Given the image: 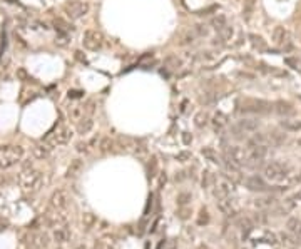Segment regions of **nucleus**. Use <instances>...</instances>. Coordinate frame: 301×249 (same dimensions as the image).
<instances>
[{
	"mask_svg": "<svg viewBox=\"0 0 301 249\" xmlns=\"http://www.w3.org/2000/svg\"><path fill=\"white\" fill-rule=\"evenodd\" d=\"M54 25H56L57 34H69L70 30H72V27H70L64 19H54Z\"/></svg>",
	"mask_w": 301,
	"mask_h": 249,
	"instance_id": "nucleus-25",
	"label": "nucleus"
},
{
	"mask_svg": "<svg viewBox=\"0 0 301 249\" xmlns=\"http://www.w3.org/2000/svg\"><path fill=\"white\" fill-rule=\"evenodd\" d=\"M189 201H191V194H187V192H181L178 196V204L179 206H186Z\"/></svg>",
	"mask_w": 301,
	"mask_h": 249,
	"instance_id": "nucleus-35",
	"label": "nucleus"
},
{
	"mask_svg": "<svg viewBox=\"0 0 301 249\" xmlns=\"http://www.w3.org/2000/svg\"><path fill=\"white\" fill-rule=\"evenodd\" d=\"M208 114L206 112H198L196 117H194V124H196V127H204L206 124H208Z\"/></svg>",
	"mask_w": 301,
	"mask_h": 249,
	"instance_id": "nucleus-32",
	"label": "nucleus"
},
{
	"mask_svg": "<svg viewBox=\"0 0 301 249\" xmlns=\"http://www.w3.org/2000/svg\"><path fill=\"white\" fill-rule=\"evenodd\" d=\"M49 244V236L44 232H30L25 236L27 249H45Z\"/></svg>",
	"mask_w": 301,
	"mask_h": 249,
	"instance_id": "nucleus-12",
	"label": "nucleus"
},
{
	"mask_svg": "<svg viewBox=\"0 0 301 249\" xmlns=\"http://www.w3.org/2000/svg\"><path fill=\"white\" fill-rule=\"evenodd\" d=\"M266 139L273 144V146H281L283 142H286V134H284V132L273 131V132H269V135Z\"/></svg>",
	"mask_w": 301,
	"mask_h": 249,
	"instance_id": "nucleus-21",
	"label": "nucleus"
},
{
	"mask_svg": "<svg viewBox=\"0 0 301 249\" xmlns=\"http://www.w3.org/2000/svg\"><path fill=\"white\" fill-rule=\"evenodd\" d=\"M89 3L82 2V0H70V2L65 3V14L70 20H77V19L84 17L85 14H89Z\"/></svg>",
	"mask_w": 301,
	"mask_h": 249,
	"instance_id": "nucleus-9",
	"label": "nucleus"
},
{
	"mask_svg": "<svg viewBox=\"0 0 301 249\" xmlns=\"http://www.w3.org/2000/svg\"><path fill=\"white\" fill-rule=\"evenodd\" d=\"M271 109V104L263 99H243L240 102V111L244 114H266Z\"/></svg>",
	"mask_w": 301,
	"mask_h": 249,
	"instance_id": "nucleus-5",
	"label": "nucleus"
},
{
	"mask_svg": "<svg viewBox=\"0 0 301 249\" xmlns=\"http://www.w3.org/2000/svg\"><path fill=\"white\" fill-rule=\"evenodd\" d=\"M260 120L258 119H253V117H244V119H240L236 124L231 127V135L234 139H246L249 134L256 132L260 129Z\"/></svg>",
	"mask_w": 301,
	"mask_h": 249,
	"instance_id": "nucleus-4",
	"label": "nucleus"
},
{
	"mask_svg": "<svg viewBox=\"0 0 301 249\" xmlns=\"http://www.w3.org/2000/svg\"><path fill=\"white\" fill-rule=\"evenodd\" d=\"M226 161H229L231 164L238 166V167H244V164H246V151H244V147H240V146L229 147L228 153H226Z\"/></svg>",
	"mask_w": 301,
	"mask_h": 249,
	"instance_id": "nucleus-13",
	"label": "nucleus"
},
{
	"mask_svg": "<svg viewBox=\"0 0 301 249\" xmlns=\"http://www.w3.org/2000/svg\"><path fill=\"white\" fill-rule=\"evenodd\" d=\"M17 77H19V79H20V80H23V82H29V80H32V79H30V76H29V74H27V71H25V69H17Z\"/></svg>",
	"mask_w": 301,
	"mask_h": 249,
	"instance_id": "nucleus-37",
	"label": "nucleus"
},
{
	"mask_svg": "<svg viewBox=\"0 0 301 249\" xmlns=\"http://www.w3.org/2000/svg\"><path fill=\"white\" fill-rule=\"evenodd\" d=\"M69 115H70V117H72L74 120H80L82 115H84V107H80V106L70 107V109H69Z\"/></svg>",
	"mask_w": 301,
	"mask_h": 249,
	"instance_id": "nucleus-30",
	"label": "nucleus"
},
{
	"mask_svg": "<svg viewBox=\"0 0 301 249\" xmlns=\"http://www.w3.org/2000/svg\"><path fill=\"white\" fill-rule=\"evenodd\" d=\"M176 159H178L179 162H186L187 159H191V153H187V151H182V153H179L176 155Z\"/></svg>",
	"mask_w": 301,
	"mask_h": 249,
	"instance_id": "nucleus-40",
	"label": "nucleus"
},
{
	"mask_svg": "<svg viewBox=\"0 0 301 249\" xmlns=\"http://www.w3.org/2000/svg\"><path fill=\"white\" fill-rule=\"evenodd\" d=\"M275 111H276V114L283 115V117H290V115L295 114V107H293L290 102H286V100H278V102H275Z\"/></svg>",
	"mask_w": 301,
	"mask_h": 249,
	"instance_id": "nucleus-15",
	"label": "nucleus"
},
{
	"mask_svg": "<svg viewBox=\"0 0 301 249\" xmlns=\"http://www.w3.org/2000/svg\"><path fill=\"white\" fill-rule=\"evenodd\" d=\"M70 139H72V131L69 129V127H57L56 131L49 132L45 137V142L49 144L50 147H56V146H65V144L70 142Z\"/></svg>",
	"mask_w": 301,
	"mask_h": 249,
	"instance_id": "nucleus-6",
	"label": "nucleus"
},
{
	"mask_svg": "<svg viewBox=\"0 0 301 249\" xmlns=\"http://www.w3.org/2000/svg\"><path fill=\"white\" fill-rule=\"evenodd\" d=\"M194 38H196V34H194V30L193 32H187L184 37H182V40H181V45H186V44H193L194 42Z\"/></svg>",
	"mask_w": 301,
	"mask_h": 249,
	"instance_id": "nucleus-36",
	"label": "nucleus"
},
{
	"mask_svg": "<svg viewBox=\"0 0 301 249\" xmlns=\"http://www.w3.org/2000/svg\"><path fill=\"white\" fill-rule=\"evenodd\" d=\"M54 239L57 243H65L69 239V231L67 228H59V229H54Z\"/></svg>",
	"mask_w": 301,
	"mask_h": 249,
	"instance_id": "nucleus-27",
	"label": "nucleus"
},
{
	"mask_svg": "<svg viewBox=\"0 0 301 249\" xmlns=\"http://www.w3.org/2000/svg\"><path fill=\"white\" fill-rule=\"evenodd\" d=\"M50 209H54V211H64L65 208L69 206V194L65 192V191L59 189L56 192L50 196V202H49Z\"/></svg>",
	"mask_w": 301,
	"mask_h": 249,
	"instance_id": "nucleus-14",
	"label": "nucleus"
},
{
	"mask_svg": "<svg viewBox=\"0 0 301 249\" xmlns=\"http://www.w3.org/2000/svg\"><path fill=\"white\" fill-rule=\"evenodd\" d=\"M248 38H249V42H251V45L255 49H258V50H266L268 49L266 42H264V38L261 37V36H256V34H249Z\"/></svg>",
	"mask_w": 301,
	"mask_h": 249,
	"instance_id": "nucleus-22",
	"label": "nucleus"
},
{
	"mask_svg": "<svg viewBox=\"0 0 301 249\" xmlns=\"http://www.w3.org/2000/svg\"><path fill=\"white\" fill-rule=\"evenodd\" d=\"M228 124V119H226V115L224 114H221V112H218V114H214V117H213V126H214V129L216 131H221L222 127Z\"/></svg>",
	"mask_w": 301,
	"mask_h": 249,
	"instance_id": "nucleus-26",
	"label": "nucleus"
},
{
	"mask_svg": "<svg viewBox=\"0 0 301 249\" xmlns=\"http://www.w3.org/2000/svg\"><path fill=\"white\" fill-rule=\"evenodd\" d=\"M23 157V147L14 144H3L0 146V169H10Z\"/></svg>",
	"mask_w": 301,
	"mask_h": 249,
	"instance_id": "nucleus-3",
	"label": "nucleus"
},
{
	"mask_svg": "<svg viewBox=\"0 0 301 249\" xmlns=\"http://www.w3.org/2000/svg\"><path fill=\"white\" fill-rule=\"evenodd\" d=\"M211 25L214 27V29L220 32V30L222 29L224 25H228V20H226V17L224 15H218V17H214L213 20H211Z\"/></svg>",
	"mask_w": 301,
	"mask_h": 249,
	"instance_id": "nucleus-29",
	"label": "nucleus"
},
{
	"mask_svg": "<svg viewBox=\"0 0 301 249\" xmlns=\"http://www.w3.org/2000/svg\"><path fill=\"white\" fill-rule=\"evenodd\" d=\"M253 204H255V208H258V209H269V208H273V206L276 204V197H273V196L256 197Z\"/></svg>",
	"mask_w": 301,
	"mask_h": 249,
	"instance_id": "nucleus-17",
	"label": "nucleus"
},
{
	"mask_svg": "<svg viewBox=\"0 0 301 249\" xmlns=\"http://www.w3.org/2000/svg\"><path fill=\"white\" fill-rule=\"evenodd\" d=\"M202 155H204V157H208L211 162H214V164H221L218 154L214 153V149H211V147H204V149H202Z\"/></svg>",
	"mask_w": 301,
	"mask_h": 249,
	"instance_id": "nucleus-28",
	"label": "nucleus"
},
{
	"mask_svg": "<svg viewBox=\"0 0 301 249\" xmlns=\"http://www.w3.org/2000/svg\"><path fill=\"white\" fill-rule=\"evenodd\" d=\"M77 151H79V153H87V144L79 142L77 144Z\"/></svg>",
	"mask_w": 301,
	"mask_h": 249,
	"instance_id": "nucleus-43",
	"label": "nucleus"
},
{
	"mask_svg": "<svg viewBox=\"0 0 301 249\" xmlns=\"http://www.w3.org/2000/svg\"><path fill=\"white\" fill-rule=\"evenodd\" d=\"M112 149V141H111V137H102L100 139V144H99V151L102 154H107L109 151Z\"/></svg>",
	"mask_w": 301,
	"mask_h": 249,
	"instance_id": "nucleus-31",
	"label": "nucleus"
},
{
	"mask_svg": "<svg viewBox=\"0 0 301 249\" xmlns=\"http://www.w3.org/2000/svg\"><path fill=\"white\" fill-rule=\"evenodd\" d=\"M56 44H59L60 47L67 45V34H59L57 38H56Z\"/></svg>",
	"mask_w": 301,
	"mask_h": 249,
	"instance_id": "nucleus-38",
	"label": "nucleus"
},
{
	"mask_svg": "<svg viewBox=\"0 0 301 249\" xmlns=\"http://www.w3.org/2000/svg\"><path fill=\"white\" fill-rule=\"evenodd\" d=\"M80 171H82V161L80 159H74L67 169V177H76L77 174H80Z\"/></svg>",
	"mask_w": 301,
	"mask_h": 249,
	"instance_id": "nucleus-24",
	"label": "nucleus"
},
{
	"mask_svg": "<svg viewBox=\"0 0 301 249\" xmlns=\"http://www.w3.org/2000/svg\"><path fill=\"white\" fill-rule=\"evenodd\" d=\"M92 127H94L92 117H82L80 120H77V132H79L80 135L89 134V132L92 131Z\"/></svg>",
	"mask_w": 301,
	"mask_h": 249,
	"instance_id": "nucleus-18",
	"label": "nucleus"
},
{
	"mask_svg": "<svg viewBox=\"0 0 301 249\" xmlns=\"http://www.w3.org/2000/svg\"><path fill=\"white\" fill-rule=\"evenodd\" d=\"M291 172V167L286 162L280 161H271L263 167V177L271 182H286L288 184V179H290Z\"/></svg>",
	"mask_w": 301,
	"mask_h": 249,
	"instance_id": "nucleus-1",
	"label": "nucleus"
},
{
	"mask_svg": "<svg viewBox=\"0 0 301 249\" xmlns=\"http://www.w3.org/2000/svg\"><path fill=\"white\" fill-rule=\"evenodd\" d=\"M298 144H300V146H301V139H300V141H298Z\"/></svg>",
	"mask_w": 301,
	"mask_h": 249,
	"instance_id": "nucleus-45",
	"label": "nucleus"
},
{
	"mask_svg": "<svg viewBox=\"0 0 301 249\" xmlns=\"http://www.w3.org/2000/svg\"><path fill=\"white\" fill-rule=\"evenodd\" d=\"M211 188H214V197H216V199H228V197H231V194L234 192L233 181H229L228 177L214 176V181Z\"/></svg>",
	"mask_w": 301,
	"mask_h": 249,
	"instance_id": "nucleus-7",
	"label": "nucleus"
},
{
	"mask_svg": "<svg viewBox=\"0 0 301 249\" xmlns=\"http://www.w3.org/2000/svg\"><path fill=\"white\" fill-rule=\"evenodd\" d=\"M156 171H158V161H156V157L151 159V164H149V177H154L156 176Z\"/></svg>",
	"mask_w": 301,
	"mask_h": 249,
	"instance_id": "nucleus-39",
	"label": "nucleus"
},
{
	"mask_svg": "<svg viewBox=\"0 0 301 249\" xmlns=\"http://www.w3.org/2000/svg\"><path fill=\"white\" fill-rule=\"evenodd\" d=\"M82 96H84V92H82V91H69L70 99H80Z\"/></svg>",
	"mask_w": 301,
	"mask_h": 249,
	"instance_id": "nucleus-42",
	"label": "nucleus"
},
{
	"mask_svg": "<svg viewBox=\"0 0 301 249\" xmlns=\"http://www.w3.org/2000/svg\"><path fill=\"white\" fill-rule=\"evenodd\" d=\"M194 34H196V37H208L209 36V29L208 25L204 24H198L194 27Z\"/></svg>",
	"mask_w": 301,
	"mask_h": 249,
	"instance_id": "nucleus-33",
	"label": "nucleus"
},
{
	"mask_svg": "<svg viewBox=\"0 0 301 249\" xmlns=\"http://www.w3.org/2000/svg\"><path fill=\"white\" fill-rule=\"evenodd\" d=\"M182 142H184L186 146H189V144L193 142V135H191L189 132H182Z\"/></svg>",
	"mask_w": 301,
	"mask_h": 249,
	"instance_id": "nucleus-41",
	"label": "nucleus"
},
{
	"mask_svg": "<svg viewBox=\"0 0 301 249\" xmlns=\"http://www.w3.org/2000/svg\"><path fill=\"white\" fill-rule=\"evenodd\" d=\"M281 127L288 132H298V131H301V120L284 117V120H281Z\"/></svg>",
	"mask_w": 301,
	"mask_h": 249,
	"instance_id": "nucleus-20",
	"label": "nucleus"
},
{
	"mask_svg": "<svg viewBox=\"0 0 301 249\" xmlns=\"http://www.w3.org/2000/svg\"><path fill=\"white\" fill-rule=\"evenodd\" d=\"M273 44L283 50H291V32L284 29V27H275V30H273Z\"/></svg>",
	"mask_w": 301,
	"mask_h": 249,
	"instance_id": "nucleus-10",
	"label": "nucleus"
},
{
	"mask_svg": "<svg viewBox=\"0 0 301 249\" xmlns=\"http://www.w3.org/2000/svg\"><path fill=\"white\" fill-rule=\"evenodd\" d=\"M82 44L87 50L91 52H96V50H100L104 45V36L99 32V30L89 29L84 32V37H82Z\"/></svg>",
	"mask_w": 301,
	"mask_h": 249,
	"instance_id": "nucleus-8",
	"label": "nucleus"
},
{
	"mask_svg": "<svg viewBox=\"0 0 301 249\" xmlns=\"http://www.w3.org/2000/svg\"><path fill=\"white\" fill-rule=\"evenodd\" d=\"M213 181H214V176L206 171L204 176H202V188H211V186H213Z\"/></svg>",
	"mask_w": 301,
	"mask_h": 249,
	"instance_id": "nucleus-34",
	"label": "nucleus"
},
{
	"mask_svg": "<svg viewBox=\"0 0 301 249\" xmlns=\"http://www.w3.org/2000/svg\"><path fill=\"white\" fill-rule=\"evenodd\" d=\"M19 184L25 192H37L44 184V174L34 167H25L19 176Z\"/></svg>",
	"mask_w": 301,
	"mask_h": 249,
	"instance_id": "nucleus-2",
	"label": "nucleus"
},
{
	"mask_svg": "<svg viewBox=\"0 0 301 249\" xmlns=\"http://www.w3.org/2000/svg\"><path fill=\"white\" fill-rule=\"evenodd\" d=\"M77 249H85V248H82V246H80V248H77Z\"/></svg>",
	"mask_w": 301,
	"mask_h": 249,
	"instance_id": "nucleus-44",
	"label": "nucleus"
},
{
	"mask_svg": "<svg viewBox=\"0 0 301 249\" xmlns=\"http://www.w3.org/2000/svg\"><path fill=\"white\" fill-rule=\"evenodd\" d=\"M243 184L249 191H255V192H268L271 191V186L266 182V179L261 176H248L243 179Z\"/></svg>",
	"mask_w": 301,
	"mask_h": 249,
	"instance_id": "nucleus-11",
	"label": "nucleus"
},
{
	"mask_svg": "<svg viewBox=\"0 0 301 249\" xmlns=\"http://www.w3.org/2000/svg\"><path fill=\"white\" fill-rule=\"evenodd\" d=\"M164 67H166L167 71H171V72L179 71V69L182 67V60L179 59L178 56H167L166 59H164Z\"/></svg>",
	"mask_w": 301,
	"mask_h": 249,
	"instance_id": "nucleus-19",
	"label": "nucleus"
},
{
	"mask_svg": "<svg viewBox=\"0 0 301 249\" xmlns=\"http://www.w3.org/2000/svg\"><path fill=\"white\" fill-rule=\"evenodd\" d=\"M50 151H52V147H50L45 141L40 142V144H35V146L32 147V153L37 159H45L47 155L50 154Z\"/></svg>",
	"mask_w": 301,
	"mask_h": 249,
	"instance_id": "nucleus-16",
	"label": "nucleus"
},
{
	"mask_svg": "<svg viewBox=\"0 0 301 249\" xmlns=\"http://www.w3.org/2000/svg\"><path fill=\"white\" fill-rule=\"evenodd\" d=\"M286 229L291 234H301V221L298 217H290L286 221Z\"/></svg>",
	"mask_w": 301,
	"mask_h": 249,
	"instance_id": "nucleus-23",
	"label": "nucleus"
}]
</instances>
